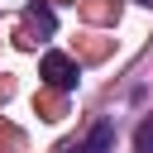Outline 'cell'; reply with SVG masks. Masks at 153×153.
I'll return each mask as SVG.
<instances>
[{
  "label": "cell",
  "instance_id": "obj_3",
  "mask_svg": "<svg viewBox=\"0 0 153 153\" xmlns=\"http://www.w3.org/2000/svg\"><path fill=\"white\" fill-rule=\"evenodd\" d=\"M134 153H153V115L134 129Z\"/></svg>",
  "mask_w": 153,
  "mask_h": 153
},
{
  "label": "cell",
  "instance_id": "obj_2",
  "mask_svg": "<svg viewBox=\"0 0 153 153\" xmlns=\"http://www.w3.org/2000/svg\"><path fill=\"white\" fill-rule=\"evenodd\" d=\"M110 148H115V129H110V124L100 120V124H96V129L86 134V143H81L76 153H110Z\"/></svg>",
  "mask_w": 153,
  "mask_h": 153
},
{
  "label": "cell",
  "instance_id": "obj_5",
  "mask_svg": "<svg viewBox=\"0 0 153 153\" xmlns=\"http://www.w3.org/2000/svg\"><path fill=\"white\" fill-rule=\"evenodd\" d=\"M139 5H148V10H153V0H139Z\"/></svg>",
  "mask_w": 153,
  "mask_h": 153
},
{
  "label": "cell",
  "instance_id": "obj_4",
  "mask_svg": "<svg viewBox=\"0 0 153 153\" xmlns=\"http://www.w3.org/2000/svg\"><path fill=\"white\" fill-rule=\"evenodd\" d=\"M29 24H38V33H53V10L48 5H33L29 10Z\"/></svg>",
  "mask_w": 153,
  "mask_h": 153
},
{
  "label": "cell",
  "instance_id": "obj_1",
  "mask_svg": "<svg viewBox=\"0 0 153 153\" xmlns=\"http://www.w3.org/2000/svg\"><path fill=\"white\" fill-rule=\"evenodd\" d=\"M38 72H43V81H48L53 91H72V86H76V62H72L67 53H48Z\"/></svg>",
  "mask_w": 153,
  "mask_h": 153
}]
</instances>
